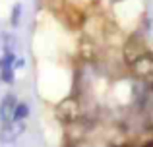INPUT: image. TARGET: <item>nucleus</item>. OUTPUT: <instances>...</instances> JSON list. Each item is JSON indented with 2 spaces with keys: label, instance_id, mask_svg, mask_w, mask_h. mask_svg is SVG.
<instances>
[{
  "label": "nucleus",
  "instance_id": "nucleus-3",
  "mask_svg": "<svg viewBox=\"0 0 153 147\" xmlns=\"http://www.w3.org/2000/svg\"><path fill=\"white\" fill-rule=\"evenodd\" d=\"M23 130H25L23 120L8 122V124H4L2 130H0V141H2V143H12V141H16L23 134Z\"/></svg>",
  "mask_w": 153,
  "mask_h": 147
},
{
  "label": "nucleus",
  "instance_id": "nucleus-2",
  "mask_svg": "<svg viewBox=\"0 0 153 147\" xmlns=\"http://www.w3.org/2000/svg\"><path fill=\"white\" fill-rule=\"evenodd\" d=\"M130 68L134 75H138V78H153V56L147 52L140 54L138 58H136L134 62H130Z\"/></svg>",
  "mask_w": 153,
  "mask_h": 147
},
{
  "label": "nucleus",
  "instance_id": "nucleus-1",
  "mask_svg": "<svg viewBox=\"0 0 153 147\" xmlns=\"http://www.w3.org/2000/svg\"><path fill=\"white\" fill-rule=\"evenodd\" d=\"M79 114H82V109H79L76 99H66V101H62L56 106V116H58V120L68 122V124L79 120Z\"/></svg>",
  "mask_w": 153,
  "mask_h": 147
},
{
  "label": "nucleus",
  "instance_id": "nucleus-6",
  "mask_svg": "<svg viewBox=\"0 0 153 147\" xmlns=\"http://www.w3.org/2000/svg\"><path fill=\"white\" fill-rule=\"evenodd\" d=\"M27 114H29V106L25 103H18L14 109V120H25Z\"/></svg>",
  "mask_w": 153,
  "mask_h": 147
},
{
  "label": "nucleus",
  "instance_id": "nucleus-5",
  "mask_svg": "<svg viewBox=\"0 0 153 147\" xmlns=\"http://www.w3.org/2000/svg\"><path fill=\"white\" fill-rule=\"evenodd\" d=\"M18 105L14 95H6L2 99V105H0V122L2 124H8V122L14 120V109Z\"/></svg>",
  "mask_w": 153,
  "mask_h": 147
},
{
  "label": "nucleus",
  "instance_id": "nucleus-7",
  "mask_svg": "<svg viewBox=\"0 0 153 147\" xmlns=\"http://www.w3.org/2000/svg\"><path fill=\"white\" fill-rule=\"evenodd\" d=\"M19 18H22V4H19V2H16V4H14V8H12V18H10L12 27H18Z\"/></svg>",
  "mask_w": 153,
  "mask_h": 147
},
{
  "label": "nucleus",
  "instance_id": "nucleus-9",
  "mask_svg": "<svg viewBox=\"0 0 153 147\" xmlns=\"http://www.w3.org/2000/svg\"><path fill=\"white\" fill-rule=\"evenodd\" d=\"M149 122L153 124V110H151V114H149Z\"/></svg>",
  "mask_w": 153,
  "mask_h": 147
},
{
  "label": "nucleus",
  "instance_id": "nucleus-8",
  "mask_svg": "<svg viewBox=\"0 0 153 147\" xmlns=\"http://www.w3.org/2000/svg\"><path fill=\"white\" fill-rule=\"evenodd\" d=\"M0 81L14 83V68H0Z\"/></svg>",
  "mask_w": 153,
  "mask_h": 147
},
{
  "label": "nucleus",
  "instance_id": "nucleus-4",
  "mask_svg": "<svg viewBox=\"0 0 153 147\" xmlns=\"http://www.w3.org/2000/svg\"><path fill=\"white\" fill-rule=\"evenodd\" d=\"M143 52H146V45H143V41L140 37H130L126 41V45H124V58L128 62H134Z\"/></svg>",
  "mask_w": 153,
  "mask_h": 147
}]
</instances>
